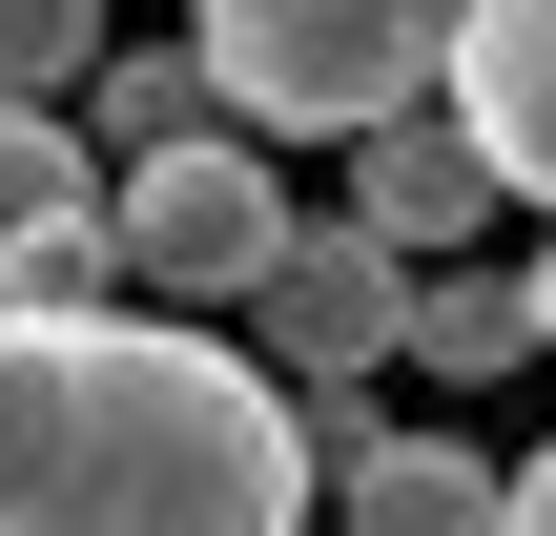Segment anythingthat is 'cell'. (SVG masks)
I'll return each instance as SVG.
<instances>
[{
	"label": "cell",
	"instance_id": "cell-1",
	"mask_svg": "<svg viewBox=\"0 0 556 536\" xmlns=\"http://www.w3.org/2000/svg\"><path fill=\"white\" fill-rule=\"evenodd\" d=\"M0 536H309L289 372L206 310H21L0 289Z\"/></svg>",
	"mask_w": 556,
	"mask_h": 536
},
{
	"label": "cell",
	"instance_id": "cell-2",
	"mask_svg": "<svg viewBox=\"0 0 556 536\" xmlns=\"http://www.w3.org/2000/svg\"><path fill=\"white\" fill-rule=\"evenodd\" d=\"M186 41L268 145H371L392 103H454V0H186Z\"/></svg>",
	"mask_w": 556,
	"mask_h": 536
},
{
	"label": "cell",
	"instance_id": "cell-3",
	"mask_svg": "<svg viewBox=\"0 0 556 536\" xmlns=\"http://www.w3.org/2000/svg\"><path fill=\"white\" fill-rule=\"evenodd\" d=\"M103 207H124V289L144 310H248L268 269H289V165H268V124H206V145H144V165H103Z\"/></svg>",
	"mask_w": 556,
	"mask_h": 536
},
{
	"label": "cell",
	"instance_id": "cell-4",
	"mask_svg": "<svg viewBox=\"0 0 556 536\" xmlns=\"http://www.w3.org/2000/svg\"><path fill=\"white\" fill-rule=\"evenodd\" d=\"M248 351H268V372H413V248L351 227V207H309L289 269L248 289Z\"/></svg>",
	"mask_w": 556,
	"mask_h": 536
},
{
	"label": "cell",
	"instance_id": "cell-5",
	"mask_svg": "<svg viewBox=\"0 0 556 536\" xmlns=\"http://www.w3.org/2000/svg\"><path fill=\"white\" fill-rule=\"evenodd\" d=\"M475 207H516V186H495V145H475L454 103H392V124L351 145V227H392L413 269H454V248H475Z\"/></svg>",
	"mask_w": 556,
	"mask_h": 536
},
{
	"label": "cell",
	"instance_id": "cell-6",
	"mask_svg": "<svg viewBox=\"0 0 556 536\" xmlns=\"http://www.w3.org/2000/svg\"><path fill=\"white\" fill-rule=\"evenodd\" d=\"M454 124L516 207H556V0H454Z\"/></svg>",
	"mask_w": 556,
	"mask_h": 536
},
{
	"label": "cell",
	"instance_id": "cell-7",
	"mask_svg": "<svg viewBox=\"0 0 556 536\" xmlns=\"http://www.w3.org/2000/svg\"><path fill=\"white\" fill-rule=\"evenodd\" d=\"M495 496H516V475H495L475 434H371V454L330 475V536H495Z\"/></svg>",
	"mask_w": 556,
	"mask_h": 536
},
{
	"label": "cell",
	"instance_id": "cell-8",
	"mask_svg": "<svg viewBox=\"0 0 556 536\" xmlns=\"http://www.w3.org/2000/svg\"><path fill=\"white\" fill-rule=\"evenodd\" d=\"M206 124H227L206 41H103V83H83V145H103V165H144V145H206Z\"/></svg>",
	"mask_w": 556,
	"mask_h": 536
},
{
	"label": "cell",
	"instance_id": "cell-9",
	"mask_svg": "<svg viewBox=\"0 0 556 536\" xmlns=\"http://www.w3.org/2000/svg\"><path fill=\"white\" fill-rule=\"evenodd\" d=\"M516 351H536V269H475V248H454V269H413V372L495 392Z\"/></svg>",
	"mask_w": 556,
	"mask_h": 536
},
{
	"label": "cell",
	"instance_id": "cell-10",
	"mask_svg": "<svg viewBox=\"0 0 556 536\" xmlns=\"http://www.w3.org/2000/svg\"><path fill=\"white\" fill-rule=\"evenodd\" d=\"M62 207H103V145H83L62 103H0V248L62 227Z\"/></svg>",
	"mask_w": 556,
	"mask_h": 536
},
{
	"label": "cell",
	"instance_id": "cell-11",
	"mask_svg": "<svg viewBox=\"0 0 556 536\" xmlns=\"http://www.w3.org/2000/svg\"><path fill=\"white\" fill-rule=\"evenodd\" d=\"M103 83V0H0V103H83Z\"/></svg>",
	"mask_w": 556,
	"mask_h": 536
},
{
	"label": "cell",
	"instance_id": "cell-12",
	"mask_svg": "<svg viewBox=\"0 0 556 536\" xmlns=\"http://www.w3.org/2000/svg\"><path fill=\"white\" fill-rule=\"evenodd\" d=\"M289 434H309V475H351V454L392 434V392H371V372H289Z\"/></svg>",
	"mask_w": 556,
	"mask_h": 536
},
{
	"label": "cell",
	"instance_id": "cell-13",
	"mask_svg": "<svg viewBox=\"0 0 556 536\" xmlns=\"http://www.w3.org/2000/svg\"><path fill=\"white\" fill-rule=\"evenodd\" d=\"M495 536H556V434L516 454V496H495Z\"/></svg>",
	"mask_w": 556,
	"mask_h": 536
},
{
	"label": "cell",
	"instance_id": "cell-14",
	"mask_svg": "<svg viewBox=\"0 0 556 536\" xmlns=\"http://www.w3.org/2000/svg\"><path fill=\"white\" fill-rule=\"evenodd\" d=\"M536 351H556V269H536Z\"/></svg>",
	"mask_w": 556,
	"mask_h": 536
}]
</instances>
